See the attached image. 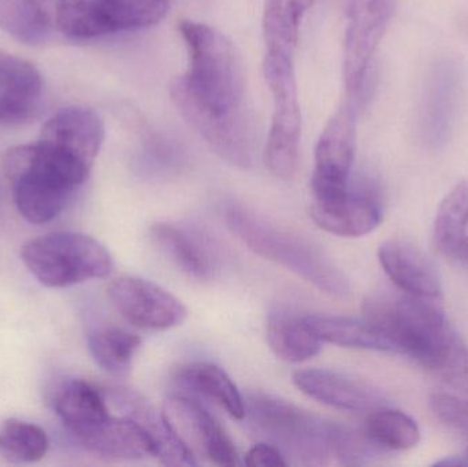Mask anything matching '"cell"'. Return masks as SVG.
Listing matches in <instances>:
<instances>
[{
	"instance_id": "cell-1",
	"label": "cell",
	"mask_w": 468,
	"mask_h": 467,
	"mask_svg": "<svg viewBox=\"0 0 468 467\" xmlns=\"http://www.w3.org/2000/svg\"><path fill=\"white\" fill-rule=\"evenodd\" d=\"M178 30L188 69L170 85L173 104L214 153L248 169L255 162L259 133L241 57L210 25L183 19Z\"/></svg>"
},
{
	"instance_id": "cell-2",
	"label": "cell",
	"mask_w": 468,
	"mask_h": 467,
	"mask_svg": "<svg viewBox=\"0 0 468 467\" xmlns=\"http://www.w3.org/2000/svg\"><path fill=\"white\" fill-rule=\"evenodd\" d=\"M434 299L409 293L378 292L362 304V317L395 348L429 372L436 373L461 334Z\"/></svg>"
},
{
	"instance_id": "cell-3",
	"label": "cell",
	"mask_w": 468,
	"mask_h": 467,
	"mask_svg": "<svg viewBox=\"0 0 468 467\" xmlns=\"http://www.w3.org/2000/svg\"><path fill=\"white\" fill-rule=\"evenodd\" d=\"M227 224L230 232L259 257L277 263L332 298L351 295V281L346 271L308 239L239 206L228 208Z\"/></svg>"
},
{
	"instance_id": "cell-4",
	"label": "cell",
	"mask_w": 468,
	"mask_h": 467,
	"mask_svg": "<svg viewBox=\"0 0 468 467\" xmlns=\"http://www.w3.org/2000/svg\"><path fill=\"white\" fill-rule=\"evenodd\" d=\"M3 167L13 186L16 210L36 225L57 218L90 175L40 142L10 148Z\"/></svg>"
},
{
	"instance_id": "cell-5",
	"label": "cell",
	"mask_w": 468,
	"mask_h": 467,
	"mask_svg": "<svg viewBox=\"0 0 468 467\" xmlns=\"http://www.w3.org/2000/svg\"><path fill=\"white\" fill-rule=\"evenodd\" d=\"M245 419L253 432L280 450L289 463L324 466L332 457L333 422L271 395L245 399Z\"/></svg>"
},
{
	"instance_id": "cell-6",
	"label": "cell",
	"mask_w": 468,
	"mask_h": 467,
	"mask_svg": "<svg viewBox=\"0 0 468 467\" xmlns=\"http://www.w3.org/2000/svg\"><path fill=\"white\" fill-rule=\"evenodd\" d=\"M22 262L40 284L66 288L112 271V258L106 247L82 233L58 232L27 241Z\"/></svg>"
},
{
	"instance_id": "cell-7",
	"label": "cell",
	"mask_w": 468,
	"mask_h": 467,
	"mask_svg": "<svg viewBox=\"0 0 468 467\" xmlns=\"http://www.w3.org/2000/svg\"><path fill=\"white\" fill-rule=\"evenodd\" d=\"M263 71L272 98L271 123L264 150V162L275 177L291 180L296 175L299 165L303 131L292 55L267 51Z\"/></svg>"
},
{
	"instance_id": "cell-8",
	"label": "cell",
	"mask_w": 468,
	"mask_h": 467,
	"mask_svg": "<svg viewBox=\"0 0 468 467\" xmlns=\"http://www.w3.org/2000/svg\"><path fill=\"white\" fill-rule=\"evenodd\" d=\"M373 79L362 88L346 92L329 122L324 126L315 147L311 189L314 199L332 196L349 186V175L356 153L357 125L360 114L370 98Z\"/></svg>"
},
{
	"instance_id": "cell-9",
	"label": "cell",
	"mask_w": 468,
	"mask_h": 467,
	"mask_svg": "<svg viewBox=\"0 0 468 467\" xmlns=\"http://www.w3.org/2000/svg\"><path fill=\"white\" fill-rule=\"evenodd\" d=\"M170 0H58L55 27L76 40L144 29L158 24Z\"/></svg>"
},
{
	"instance_id": "cell-10",
	"label": "cell",
	"mask_w": 468,
	"mask_h": 467,
	"mask_svg": "<svg viewBox=\"0 0 468 467\" xmlns=\"http://www.w3.org/2000/svg\"><path fill=\"white\" fill-rule=\"evenodd\" d=\"M399 0H349L344 33L343 76L346 92L359 90L398 8Z\"/></svg>"
},
{
	"instance_id": "cell-11",
	"label": "cell",
	"mask_w": 468,
	"mask_h": 467,
	"mask_svg": "<svg viewBox=\"0 0 468 467\" xmlns=\"http://www.w3.org/2000/svg\"><path fill=\"white\" fill-rule=\"evenodd\" d=\"M107 295L129 324L145 331L177 328L188 318L183 302L150 280L118 277L110 282Z\"/></svg>"
},
{
	"instance_id": "cell-12",
	"label": "cell",
	"mask_w": 468,
	"mask_h": 467,
	"mask_svg": "<svg viewBox=\"0 0 468 467\" xmlns=\"http://www.w3.org/2000/svg\"><path fill=\"white\" fill-rule=\"evenodd\" d=\"M162 413L195 458L203 455L208 462L221 467L239 465L232 439L202 403L191 398L170 397L165 400Z\"/></svg>"
},
{
	"instance_id": "cell-13",
	"label": "cell",
	"mask_w": 468,
	"mask_h": 467,
	"mask_svg": "<svg viewBox=\"0 0 468 467\" xmlns=\"http://www.w3.org/2000/svg\"><path fill=\"white\" fill-rule=\"evenodd\" d=\"M38 142L90 173L103 145L104 123L88 107H66L44 123Z\"/></svg>"
},
{
	"instance_id": "cell-14",
	"label": "cell",
	"mask_w": 468,
	"mask_h": 467,
	"mask_svg": "<svg viewBox=\"0 0 468 467\" xmlns=\"http://www.w3.org/2000/svg\"><path fill=\"white\" fill-rule=\"evenodd\" d=\"M294 387L311 399L354 413H371L389 406L387 398L371 384L346 373L324 369L297 370L292 376Z\"/></svg>"
},
{
	"instance_id": "cell-15",
	"label": "cell",
	"mask_w": 468,
	"mask_h": 467,
	"mask_svg": "<svg viewBox=\"0 0 468 467\" xmlns=\"http://www.w3.org/2000/svg\"><path fill=\"white\" fill-rule=\"evenodd\" d=\"M384 211L367 191L344 189L332 196L314 200L311 218L321 229L341 238L368 235L381 224Z\"/></svg>"
},
{
	"instance_id": "cell-16",
	"label": "cell",
	"mask_w": 468,
	"mask_h": 467,
	"mask_svg": "<svg viewBox=\"0 0 468 467\" xmlns=\"http://www.w3.org/2000/svg\"><path fill=\"white\" fill-rule=\"evenodd\" d=\"M378 260L393 284L409 295L440 301L442 280L433 260L412 243L387 240L379 246Z\"/></svg>"
},
{
	"instance_id": "cell-17",
	"label": "cell",
	"mask_w": 468,
	"mask_h": 467,
	"mask_svg": "<svg viewBox=\"0 0 468 467\" xmlns=\"http://www.w3.org/2000/svg\"><path fill=\"white\" fill-rule=\"evenodd\" d=\"M112 400L122 416L140 425L150 440L153 457L166 466H197V458L170 427L164 413H158L144 398L121 389L114 392Z\"/></svg>"
},
{
	"instance_id": "cell-18",
	"label": "cell",
	"mask_w": 468,
	"mask_h": 467,
	"mask_svg": "<svg viewBox=\"0 0 468 467\" xmlns=\"http://www.w3.org/2000/svg\"><path fill=\"white\" fill-rule=\"evenodd\" d=\"M74 436L88 452L104 460L139 461L153 457L150 440L140 425L122 414H110Z\"/></svg>"
},
{
	"instance_id": "cell-19",
	"label": "cell",
	"mask_w": 468,
	"mask_h": 467,
	"mask_svg": "<svg viewBox=\"0 0 468 467\" xmlns=\"http://www.w3.org/2000/svg\"><path fill=\"white\" fill-rule=\"evenodd\" d=\"M458 66L451 59L441 60L433 69L423 101L422 126L425 142L431 148L447 143L458 99Z\"/></svg>"
},
{
	"instance_id": "cell-20",
	"label": "cell",
	"mask_w": 468,
	"mask_h": 467,
	"mask_svg": "<svg viewBox=\"0 0 468 467\" xmlns=\"http://www.w3.org/2000/svg\"><path fill=\"white\" fill-rule=\"evenodd\" d=\"M433 243L442 257L468 271V181L456 184L440 203Z\"/></svg>"
},
{
	"instance_id": "cell-21",
	"label": "cell",
	"mask_w": 468,
	"mask_h": 467,
	"mask_svg": "<svg viewBox=\"0 0 468 467\" xmlns=\"http://www.w3.org/2000/svg\"><path fill=\"white\" fill-rule=\"evenodd\" d=\"M266 339L275 356L291 364L313 359L322 350V342L305 321L288 309L270 313L266 323Z\"/></svg>"
},
{
	"instance_id": "cell-22",
	"label": "cell",
	"mask_w": 468,
	"mask_h": 467,
	"mask_svg": "<svg viewBox=\"0 0 468 467\" xmlns=\"http://www.w3.org/2000/svg\"><path fill=\"white\" fill-rule=\"evenodd\" d=\"M151 236L162 252L184 273L199 280L213 276V258L199 236L167 222L153 225Z\"/></svg>"
},
{
	"instance_id": "cell-23",
	"label": "cell",
	"mask_w": 468,
	"mask_h": 467,
	"mask_svg": "<svg viewBox=\"0 0 468 467\" xmlns=\"http://www.w3.org/2000/svg\"><path fill=\"white\" fill-rule=\"evenodd\" d=\"M305 321L322 343L356 350L396 354L393 345L363 317L307 314Z\"/></svg>"
},
{
	"instance_id": "cell-24",
	"label": "cell",
	"mask_w": 468,
	"mask_h": 467,
	"mask_svg": "<svg viewBox=\"0 0 468 467\" xmlns=\"http://www.w3.org/2000/svg\"><path fill=\"white\" fill-rule=\"evenodd\" d=\"M54 409L73 435L112 414L103 392L84 380H70L59 387Z\"/></svg>"
},
{
	"instance_id": "cell-25",
	"label": "cell",
	"mask_w": 468,
	"mask_h": 467,
	"mask_svg": "<svg viewBox=\"0 0 468 467\" xmlns=\"http://www.w3.org/2000/svg\"><path fill=\"white\" fill-rule=\"evenodd\" d=\"M181 386L210 399L224 409L234 419H244L245 399L239 388L221 367L208 362H194L177 373Z\"/></svg>"
},
{
	"instance_id": "cell-26",
	"label": "cell",
	"mask_w": 468,
	"mask_h": 467,
	"mask_svg": "<svg viewBox=\"0 0 468 467\" xmlns=\"http://www.w3.org/2000/svg\"><path fill=\"white\" fill-rule=\"evenodd\" d=\"M314 0H266L263 35L267 51L293 55L300 25Z\"/></svg>"
},
{
	"instance_id": "cell-27",
	"label": "cell",
	"mask_w": 468,
	"mask_h": 467,
	"mask_svg": "<svg viewBox=\"0 0 468 467\" xmlns=\"http://www.w3.org/2000/svg\"><path fill=\"white\" fill-rule=\"evenodd\" d=\"M142 345L139 334L120 326L95 329L88 336V347L96 364L112 376L128 375Z\"/></svg>"
},
{
	"instance_id": "cell-28",
	"label": "cell",
	"mask_w": 468,
	"mask_h": 467,
	"mask_svg": "<svg viewBox=\"0 0 468 467\" xmlns=\"http://www.w3.org/2000/svg\"><path fill=\"white\" fill-rule=\"evenodd\" d=\"M363 430L374 444L389 454L414 449L420 441L417 421L389 406L368 413Z\"/></svg>"
},
{
	"instance_id": "cell-29",
	"label": "cell",
	"mask_w": 468,
	"mask_h": 467,
	"mask_svg": "<svg viewBox=\"0 0 468 467\" xmlns=\"http://www.w3.org/2000/svg\"><path fill=\"white\" fill-rule=\"evenodd\" d=\"M47 433L37 425L8 419L0 424V455L14 463L38 462L48 451Z\"/></svg>"
},
{
	"instance_id": "cell-30",
	"label": "cell",
	"mask_w": 468,
	"mask_h": 467,
	"mask_svg": "<svg viewBox=\"0 0 468 467\" xmlns=\"http://www.w3.org/2000/svg\"><path fill=\"white\" fill-rule=\"evenodd\" d=\"M389 455V452L379 449L370 440L363 427L354 428L333 422L332 457L341 465H370Z\"/></svg>"
},
{
	"instance_id": "cell-31",
	"label": "cell",
	"mask_w": 468,
	"mask_h": 467,
	"mask_svg": "<svg viewBox=\"0 0 468 467\" xmlns=\"http://www.w3.org/2000/svg\"><path fill=\"white\" fill-rule=\"evenodd\" d=\"M43 77L33 63L0 48V93L40 99Z\"/></svg>"
},
{
	"instance_id": "cell-32",
	"label": "cell",
	"mask_w": 468,
	"mask_h": 467,
	"mask_svg": "<svg viewBox=\"0 0 468 467\" xmlns=\"http://www.w3.org/2000/svg\"><path fill=\"white\" fill-rule=\"evenodd\" d=\"M55 0H21L11 32L22 40L37 43L55 24Z\"/></svg>"
},
{
	"instance_id": "cell-33",
	"label": "cell",
	"mask_w": 468,
	"mask_h": 467,
	"mask_svg": "<svg viewBox=\"0 0 468 467\" xmlns=\"http://www.w3.org/2000/svg\"><path fill=\"white\" fill-rule=\"evenodd\" d=\"M429 406L442 424L468 438V397L433 394Z\"/></svg>"
},
{
	"instance_id": "cell-34",
	"label": "cell",
	"mask_w": 468,
	"mask_h": 467,
	"mask_svg": "<svg viewBox=\"0 0 468 467\" xmlns=\"http://www.w3.org/2000/svg\"><path fill=\"white\" fill-rule=\"evenodd\" d=\"M40 99L0 93V125H21L37 117Z\"/></svg>"
},
{
	"instance_id": "cell-35",
	"label": "cell",
	"mask_w": 468,
	"mask_h": 467,
	"mask_svg": "<svg viewBox=\"0 0 468 467\" xmlns=\"http://www.w3.org/2000/svg\"><path fill=\"white\" fill-rule=\"evenodd\" d=\"M245 465L250 467H285L286 462L280 450L275 449L271 444L261 443L255 444L245 455Z\"/></svg>"
},
{
	"instance_id": "cell-36",
	"label": "cell",
	"mask_w": 468,
	"mask_h": 467,
	"mask_svg": "<svg viewBox=\"0 0 468 467\" xmlns=\"http://www.w3.org/2000/svg\"><path fill=\"white\" fill-rule=\"evenodd\" d=\"M466 457H467V460H468V450H467V451H466Z\"/></svg>"
}]
</instances>
